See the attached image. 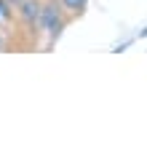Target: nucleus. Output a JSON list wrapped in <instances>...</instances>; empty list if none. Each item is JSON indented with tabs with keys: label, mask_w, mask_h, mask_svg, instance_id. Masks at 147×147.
I'll use <instances>...</instances> for the list:
<instances>
[{
	"label": "nucleus",
	"mask_w": 147,
	"mask_h": 147,
	"mask_svg": "<svg viewBox=\"0 0 147 147\" xmlns=\"http://www.w3.org/2000/svg\"><path fill=\"white\" fill-rule=\"evenodd\" d=\"M72 22V16L67 13V8L62 0H43V11H40V32L48 38V48L62 38V32L67 30V24Z\"/></svg>",
	"instance_id": "f257e3e1"
},
{
	"label": "nucleus",
	"mask_w": 147,
	"mask_h": 147,
	"mask_svg": "<svg viewBox=\"0 0 147 147\" xmlns=\"http://www.w3.org/2000/svg\"><path fill=\"white\" fill-rule=\"evenodd\" d=\"M40 11H43V0H22L16 5V19L35 40L40 32Z\"/></svg>",
	"instance_id": "f03ea898"
},
{
	"label": "nucleus",
	"mask_w": 147,
	"mask_h": 147,
	"mask_svg": "<svg viewBox=\"0 0 147 147\" xmlns=\"http://www.w3.org/2000/svg\"><path fill=\"white\" fill-rule=\"evenodd\" d=\"M62 3L67 8V13L72 16V22L80 19V16H86V11H88V0H62Z\"/></svg>",
	"instance_id": "7ed1b4c3"
},
{
	"label": "nucleus",
	"mask_w": 147,
	"mask_h": 147,
	"mask_svg": "<svg viewBox=\"0 0 147 147\" xmlns=\"http://www.w3.org/2000/svg\"><path fill=\"white\" fill-rule=\"evenodd\" d=\"M13 11L16 8L8 3V0H0V32L8 30V24H11V19H13Z\"/></svg>",
	"instance_id": "20e7f679"
},
{
	"label": "nucleus",
	"mask_w": 147,
	"mask_h": 147,
	"mask_svg": "<svg viewBox=\"0 0 147 147\" xmlns=\"http://www.w3.org/2000/svg\"><path fill=\"white\" fill-rule=\"evenodd\" d=\"M8 3H11V5L16 8V5H19V3H22V0H8Z\"/></svg>",
	"instance_id": "39448f33"
}]
</instances>
